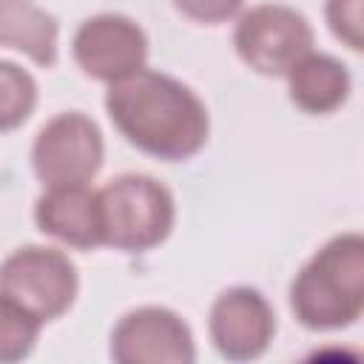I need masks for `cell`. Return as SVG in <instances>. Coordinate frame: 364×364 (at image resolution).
Here are the masks:
<instances>
[{
    "instance_id": "8992f818",
    "label": "cell",
    "mask_w": 364,
    "mask_h": 364,
    "mask_svg": "<svg viewBox=\"0 0 364 364\" xmlns=\"http://www.w3.org/2000/svg\"><path fill=\"white\" fill-rule=\"evenodd\" d=\"M105 159L100 125L82 111H63L51 117L31 145V168L43 188L88 185Z\"/></svg>"
},
{
    "instance_id": "6da1fadb",
    "label": "cell",
    "mask_w": 364,
    "mask_h": 364,
    "mask_svg": "<svg viewBox=\"0 0 364 364\" xmlns=\"http://www.w3.org/2000/svg\"><path fill=\"white\" fill-rule=\"evenodd\" d=\"M105 111L136 151L165 162L196 156L210 134L205 102L185 82L145 65L108 85Z\"/></svg>"
},
{
    "instance_id": "277c9868",
    "label": "cell",
    "mask_w": 364,
    "mask_h": 364,
    "mask_svg": "<svg viewBox=\"0 0 364 364\" xmlns=\"http://www.w3.org/2000/svg\"><path fill=\"white\" fill-rule=\"evenodd\" d=\"M77 290V267L57 247L26 245L0 262V296L43 324L60 318L74 304Z\"/></svg>"
},
{
    "instance_id": "8fae6325",
    "label": "cell",
    "mask_w": 364,
    "mask_h": 364,
    "mask_svg": "<svg viewBox=\"0 0 364 364\" xmlns=\"http://www.w3.org/2000/svg\"><path fill=\"white\" fill-rule=\"evenodd\" d=\"M284 77L290 102L313 117L333 114L336 108H341L353 88L347 65L321 51H307L301 60L293 63Z\"/></svg>"
},
{
    "instance_id": "2e32d148",
    "label": "cell",
    "mask_w": 364,
    "mask_h": 364,
    "mask_svg": "<svg viewBox=\"0 0 364 364\" xmlns=\"http://www.w3.org/2000/svg\"><path fill=\"white\" fill-rule=\"evenodd\" d=\"M176 11L193 23L219 26L230 17H236L245 6V0H173Z\"/></svg>"
},
{
    "instance_id": "4fadbf2b",
    "label": "cell",
    "mask_w": 364,
    "mask_h": 364,
    "mask_svg": "<svg viewBox=\"0 0 364 364\" xmlns=\"http://www.w3.org/2000/svg\"><path fill=\"white\" fill-rule=\"evenodd\" d=\"M37 105V82L34 77L11 63L0 60V134L20 128Z\"/></svg>"
},
{
    "instance_id": "3957f363",
    "label": "cell",
    "mask_w": 364,
    "mask_h": 364,
    "mask_svg": "<svg viewBox=\"0 0 364 364\" xmlns=\"http://www.w3.org/2000/svg\"><path fill=\"white\" fill-rule=\"evenodd\" d=\"M102 245L142 253L162 245L176 222L173 193L148 173H119L97 191Z\"/></svg>"
},
{
    "instance_id": "5bb4252c",
    "label": "cell",
    "mask_w": 364,
    "mask_h": 364,
    "mask_svg": "<svg viewBox=\"0 0 364 364\" xmlns=\"http://www.w3.org/2000/svg\"><path fill=\"white\" fill-rule=\"evenodd\" d=\"M43 321L0 296V364L23 361L40 336Z\"/></svg>"
},
{
    "instance_id": "52a82bcc",
    "label": "cell",
    "mask_w": 364,
    "mask_h": 364,
    "mask_svg": "<svg viewBox=\"0 0 364 364\" xmlns=\"http://www.w3.org/2000/svg\"><path fill=\"white\" fill-rule=\"evenodd\" d=\"M71 54L85 77L111 85L145 65L148 37L136 20L102 11L80 23L71 40Z\"/></svg>"
},
{
    "instance_id": "9c48e42d",
    "label": "cell",
    "mask_w": 364,
    "mask_h": 364,
    "mask_svg": "<svg viewBox=\"0 0 364 364\" xmlns=\"http://www.w3.org/2000/svg\"><path fill=\"white\" fill-rule=\"evenodd\" d=\"M208 333L222 358L253 361L270 347L276 336V313L262 290L236 284L213 299Z\"/></svg>"
},
{
    "instance_id": "9a60e30c",
    "label": "cell",
    "mask_w": 364,
    "mask_h": 364,
    "mask_svg": "<svg viewBox=\"0 0 364 364\" xmlns=\"http://www.w3.org/2000/svg\"><path fill=\"white\" fill-rule=\"evenodd\" d=\"M361 6L364 0H327L324 17L330 31L353 51L364 48V23H361Z\"/></svg>"
},
{
    "instance_id": "7c38bea8",
    "label": "cell",
    "mask_w": 364,
    "mask_h": 364,
    "mask_svg": "<svg viewBox=\"0 0 364 364\" xmlns=\"http://www.w3.org/2000/svg\"><path fill=\"white\" fill-rule=\"evenodd\" d=\"M60 23L34 0H0V48H14L48 68L57 63Z\"/></svg>"
},
{
    "instance_id": "ba28073f",
    "label": "cell",
    "mask_w": 364,
    "mask_h": 364,
    "mask_svg": "<svg viewBox=\"0 0 364 364\" xmlns=\"http://www.w3.org/2000/svg\"><path fill=\"white\" fill-rule=\"evenodd\" d=\"M108 353L117 364H191L196 358L191 327L159 304L128 310L111 330Z\"/></svg>"
},
{
    "instance_id": "7a4b0ae2",
    "label": "cell",
    "mask_w": 364,
    "mask_h": 364,
    "mask_svg": "<svg viewBox=\"0 0 364 364\" xmlns=\"http://www.w3.org/2000/svg\"><path fill=\"white\" fill-rule=\"evenodd\" d=\"M290 310L307 330H341L364 313V236L338 233L290 284Z\"/></svg>"
},
{
    "instance_id": "30bf717a",
    "label": "cell",
    "mask_w": 364,
    "mask_h": 364,
    "mask_svg": "<svg viewBox=\"0 0 364 364\" xmlns=\"http://www.w3.org/2000/svg\"><path fill=\"white\" fill-rule=\"evenodd\" d=\"M34 222L46 236H54L68 247L91 250L102 245L100 199L88 185L46 188L34 205Z\"/></svg>"
},
{
    "instance_id": "5b68a950",
    "label": "cell",
    "mask_w": 364,
    "mask_h": 364,
    "mask_svg": "<svg viewBox=\"0 0 364 364\" xmlns=\"http://www.w3.org/2000/svg\"><path fill=\"white\" fill-rule=\"evenodd\" d=\"M233 48L262 77H284L296 60L313 51L310 20L284 3H262L239 14Z\"/></svg>"
}]
</instances>
